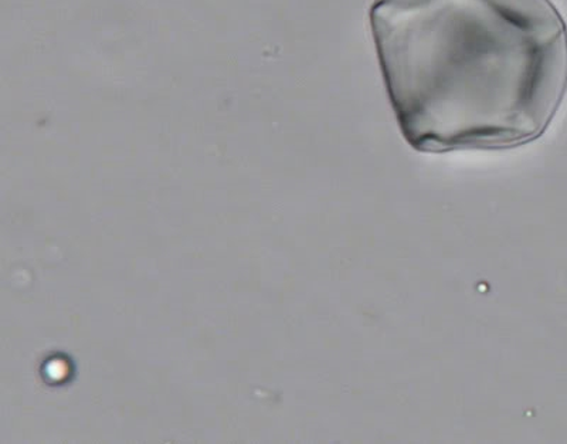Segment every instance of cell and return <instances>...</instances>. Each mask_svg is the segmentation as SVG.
<instances>
[{
  "label": "cell",
  "mask_w": 567,
  "mask_h": 444,
  "mask_svg": "<svg viewBox=\"0 0 567 444\" xmlns=\"http://www.w3.org/2000/svg\"><path fill=\"white\" fill-rule=\"evenodd\" d=\"M369 23L417 153L518 148L564 103L567 27L551 0H374Z\"/></svg>",
  "instance_id": "1"
}]
</instances>
